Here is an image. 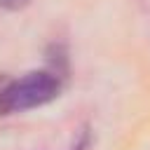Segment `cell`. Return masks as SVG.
<instances>
[{
	"mask_svg": "<svg viewBox=\"0 0 150 150\" xmlns=\"http://www.w3.org/2000/svg\"><path fill=\"white\" fill-rule=\"evenodd\" d=\"M30 0H0V7H5V9H21Z\"/></svg>",
	"mask_w": 150,
	"mask_h": 150,
	"instance_id": "3",
	"label": "cell"
},
{
	"mask_svg": "<svg viewBox=\"0 0 150 150\" xmlns=\"http://www.w3.org/2000/svg\"><path fill=\"white\" fill-rule=\"evenodd\" d=\"M61 94L59 70H30L19 80H9L5 89V115L45 105Z\"/></svg>",
	"mask_w": 150,
	"mask_h": 150,
	"instance_id": "1",
	"label": "cell"
},
{
	"mask_svg": "<svg viewBox=\"0 0 150 150\" xmlns=\"http://www.w3.org/2000/svg\"><path fill=\"white\" fill-rule=\"evenodd\" d=\"M73 150H89V134H82V138L75 143Z\"/></svg>",
	"mask_w": 150,
	"mask_h": 150,
	"instance_id": "4",
	"label": "cell"
},
{
	"mask_svg": "<svg viewBox=\"0 0 150 150\" xmlns=\"http://www.w3.org/2000/svg\"><path fill=\"white\" fill-rule=\"evenodd\" d=\"M9 84V77L7 75H0V115H5V89Z\"/></svg>",
	"mask_w": 150,
	"mask_h": 150,
	"instance_id": "2",
	"label": "cell"
}]
</instances>
